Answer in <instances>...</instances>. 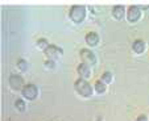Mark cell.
<instances>
[{"label":"cell","instance_id":"1","mask_svg":"<svg viewBox=\"0 0 149 121\" xmlns=\"http://www.w3.org/2000/svg\"><path fill=\"white\" fill-rule=\"evenodd\" d=\"M74 88L78 91V93H81L82 96H86V97L91 96V93H93V87L90 86V83H88L86 79H82V78L75 80Z\"/></svg>","mask_w":149,"mask_h":121},{"label":"cell","instance_id":"18","mask_svg":"<svg viewBox=\"0 0 149 121\" xmlns=\"http://www.w3.org/2000/svg\"><path fill=\"white\" fill-rule=\"evenodd\" d=\"M45 66H49V67H54V61L53 59H48L45 62Z\"/></svg>","mask_w":149,"mask_h":121},{"label":"cell","instance_id":"2","mask_svg":"<svg viewBox=\"0 0 149 121\" xmlns=\"http://www.w3.org/2000/svg\"><path fill=\"white\" fill-rule=\"evenodd\" d=\"M70 17L73 21H75V23H82L84 20V17H86V8H84V6L75 4V6L71 7Z\"/></svg>","mask_w":149,"mask_h":121},{"label":"cell","instance_id":"16","mask_svg":"<svg viewBox=\"0 0 149 121\" xmlns=\"http://www.w3.org/2000/svg\"><path fill=\"white\" fill-rule=\"evenodd\" d=\"M37 44H38V46H41V48H48V39H45V38H40L38 41H37Z\"/></svg>","mask_w":149,"mask_h":121},{"label":"cell","instance_id":"3","mask_svg":"<svg viewBox=\"0 0 149 121\" xmlns=\"http://www.w3.org/2000/svg\"><path fill=\"white\" fill-rule=\"evenodd\" d=\"M21 92H23L24 97L29 99V100H33V99H36L37 95H38V90H37V87L34 84H26V86H24V88L21 90Z\"/></svg>","mask_w":149,"mask_h":121},{"label":"cell","instance_id":"15","mask_svg":"<svg viewBox=\"0 0 149 121\" xmlns=\"http://www.w3.org/2000/svg\"><path fill=\"white\" fill-rule=\"evenodd\" d=\"M17 67L20 68V70H26L28 68V63H26L25 59H19V62H17Z\"/></svg>","mask_w":149,"mask_h":121},{"label":"cell","instance_id":"9","mask_svg":"<svg viewBox=\"0 0 149 121\" xmlns=\"http://www.w3.org/2000/svg\"><path fill=\"white\" fill-rule=\"evenodd\" d=\"M78 74L82 76V79H86L91 75V68L87 63H81L78 66Z\"/></svg>","mask_w":149,"mask_h":121},{"label":"cell","instance_id":"8","mask_svg":"<svg viewBox=\"0 0 149 121\" xmlns=\"http://www.w3.org/2000/svg\"><path fill=\"white\" fill-rule=\"evenodd\" d=\"M84 39H86V42H87L90 46H96L99 44V36H98V33H95V32L87 33L86 37H84Z\"/></svg>","mask_w":149,"mask_h":121},{"label":"cell","instance_id":"14","mask_svg":"<svg viewBox=\"0 0 149 121\" xmlns=\"http://www.w3.org/2000/svg\"><path fill=\"white\" fill-rule=\"evenodd\" d=\"M102 80H103L104 83H110L111 80H112V74H111L110 71H106V73L102 75Z\"/></svg>","mask_w":149,"mask_h":121},{"label":"cell","instance_id":"12","mask_svg":"<svg viewBox=\"0 0 149 121\" xmlns=\"http://www.w3.org/2000/svg\"><path fill=\"white\" fill-rule=\"evenodd\" d=\"M106 90H107V86H106V83H104L103 80H98V82L95 83V91L98 93L106 92Z\"/></svg>","mask_w":149,"mask_h":121},{"label":"cell","instance_id":"5","mask_svg":"<svg viewBox=\"0 0 149 121\" xmlns=\"http://www.w3.org/2000/svg\"><path fill=\"white\" fill-rule=\"evenodd\" d=\"M9 84L13 90H20V88H24L23 84H24V79L21 78L20 75L17 74H13V75L9 76Z\"/></svg>","mask_w":149,"mask_h":121},{"label":"cell","instance_id":"17","mask_svg":"<svg viewBox=\"0 0 149 121\" xmlns=\"http://www.w3.org/2000/svg\"><path fill=\"white\" fill-rule=\"evenodd\" d=\"M136 121H148V118H146L145 115H139L137 118H136Z\"/></svg>","mask_w":149,"mask_h":121},{"label":"cell","instance_id":"6","mask_svg":"<svg viewBox=\"0 0 149 121\" xmlns=\"http://www.w3.org/2000/svg\"><path fill=\"white\" fill-rule=\"evenodd\" d=\"M81 58L83 61V63L88 62V63H95L96 62V58L94 55V53L91 50H87V49H82L81 50Z\"/></svg>","mask_w":149,"mask_h":121},{"label":"cell","instance_id":"13","mask_svg":"<svg viewBox=\"0 0 149 121\" xmlns=\"http://www.w3.org/2000/svg\"><path fill=\"white\" fill-rule=\"evenodd\" d=\"M15 107H16L19 111H24V109H25V103H24L23 99H17L16 102H15Z\"/></svg>","mask_w":149,"mask_h":121},{"label":"cell","instance_id":"11","mask_svg":"<svg viewBox=\"0 0 149 121\" xmlns=\"http://www.w3.org/2000/svg\"><path fill=\"white\" fill-rule=\"evenodd\" d=\"M124 7L123 6H115L112 9V15L115 19H121V17L124 16Z\"/></svg>","mask_w":149,"mask_h":121},{"label":"cell","instance_id":"7","mask_svg":"<svg viewBox=\"0 0 149 121\" xmlns=\"http://www.w3.org/2000/svg\"><path fill=\"white\" fill-rule=\"evenodd\" d=\"M45 54L49 57V58H57L58 55L62 54V49L57 48L56 45H49L48 48L45 49Z\"/></svg>","mask_w":149,"mask_h":121},{"label":"cell","instance_id":"10","mask_svg":"<svg viewBox=\"0 0 149 121\" xmlns=\"http://www.w3.org/2000/svg\"><path fill=\"white\" fill-rule=\"evenodd\" d=\"M132 49L137 54L144 53V50H145V42H144L143 39H136L135 42L132 44Z\"/></svg>","mask_w":149,"mask_h":121},{"label":"cell","instance_id":"4","mask_svg":"<svg viewBox=\"0 0 149 121\" xmlns=\"http://www.w3.org/2000/svg\"><path fill=\"white\" fill-rule=\"evenodd\" d=\"M140 16H141V11H140V8H139L137 6H131L130 8H128L127 17H128V20H130L131 23L137 21V20L140 19Z\"/></svg>","mask_w":149,"mask_h":121}]
</instances>
